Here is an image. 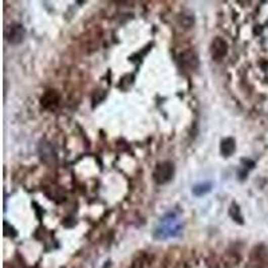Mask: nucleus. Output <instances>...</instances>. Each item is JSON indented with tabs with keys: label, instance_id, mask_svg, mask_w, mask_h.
Segmentation results:
<instances>
[{
	"label": "nucleus",
	"instance_id": "obj_1",
	"mask_svg": "<svg viewBox=\"0 0 268 268\" xmlns=\"http://www.w3.org/2000/svg\"><path fill=\"white\" fill-rule=\"evenodd\" d=\"M181 232V222L177 217L176 213L165 214L164 217L160 220V224L156 228L154 238L158 240H166V239L176 238Z\"/></svg>",
	"mask_w": 268,
	"mask_h": 268
},
{
	"label": "nucleus",
	"instance_id": "obj_2",
	"mask_svg": "<svg viewBox=\"0 0 268 268\" xmlns=\"http://www.w3.org/2000/svg\"><path fill=\"white\" fill-rule=\"evenodd\" d=\"M174 174V166L172 162L165 161L157 165V168L154 170V180L157 181V184H166L173 178Z\"/></svg>",
	"mask_w": 268,
	"mask_h": 268
},
{
	"label": "nucleus",
	"instance_id": "obj_3",
	"mask_svg": "<svg viewBox=\"0 0 268 268\" xmlns=\"http://www.w3.org/2000/svg\"><path fill=\"white\" fill-rule=\"evenodd\" d=\"M7 40L11 44H19V43L23 42L24 39V28L23 26H20V24H12L8 28L7 34Z\"/></svg>",
	"mask_w": 268,
	"mask_h": 268
},
{
	"label": "nucleus",
	"instance_id": "obj_4",
	"mask_svg": "<svg viewBox=\"0 0 268 268\" xmlns=\"http://www.w3.org/2000/svg\"><path fill=\"white\" fill-rule=\"evenodd\" d=\"M227 51H228V44H227L226 40L221 38H214L211 46V53L213 59L220 61L221 58L226 57Z\"/></svg>",
	"mask_w": 268,
	"mask_h": 268
},
{
	"label": "nucleus",
	"instance_id": "obj_5",
	"mask_svg": "<svg viewBox=\"0 0 268 268\" xmlns=\"http://www.w3.org/2000/svg\"><path fill=\"white\" fill-rule=\"evenodd\" d=\"M180 61L181 63H183V66H185V67H188V69L191 70L197 69V66H199L197 55H196L193 51H185L184 54H181Z\"/></svg>",
	"mask_w": 268,
	"mask_h": 268
},
{
	"label": "nucleus",
	"instance_id": "obj_6",
	"mask_svg": "<svg viewBox=\"0 0 268 268\" xmlns=\"http://www.w3.org/2000/svg\"><path fill=\"white\" fill-rule=\"evenodd\" d=\"M58 101H59V96L54 90L47 92L44 96L42 97V105L46 109H54V107L58 105Z\"/></svg>",
	"mask_w": 268,
	"mask_h": 268
},
{
	"label": "nucleus",
	"instance_id": "obj_7",
	"mask_svg": "<svg viewBox=\"0 0 268 268\" xmlns=\"http://www.w3.org/2000/svg\"><path fill=\"white\" fill-rule=\"evenodd\" d=\"M235 149H236V144H235L234 138H226V140H222L220 150H221V154L224 157L232 156V154L235 153Z\"/></svg>",
	"mask_w": 268,
	"mask_h": 268
},
{
	"label": "nucleus",
	"instance_id": "obj_8",
	"mask_svg": "<svg viewBox=\"0 0 268 268\" xmlns=\"http://www.w3.org/2000/svg\"><path fill=\"white\" fill-rule=\"evenodd\" d=\"M211 189H212L211 183H201V184L195 185L193 189H192V192H193V195L197 196V197H201V196L209 193Z\"/></svg>",
	"mask_w": 268,
	"mask_h": 268
}]
</instances>
